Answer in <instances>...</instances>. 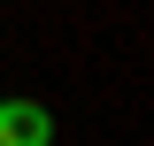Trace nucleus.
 Masks as SVG:
<instances>
[{"mask_svg": "<svg viewBox=\"0 0 154 146\" xmlns=\"http://www.w3.org/2000/svg\"><path fill=\"white\" fill-rule=\"evenodd\" d=\"M0 146H54V115L38 100H0Z\"/></svg>", "mask_w": 154, "mask_h": 146, "instance_id": "obj_1", "label": "nucleus"}]
</instances>
